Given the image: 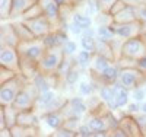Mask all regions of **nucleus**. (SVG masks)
Returning <instances> with one entry per match:
<instances>
[{
    "label": "nucleus",
    "instance_id": "obj_7",
    "mask_svg": "<svg viewBox=\"0 0 146 137\" xmlns=\"http://www.w3.org/2000/svg\"><path fill=\"white\" fill-rule=\"evenodd\" d=\"M146 80V74L142 73L136 66L133 67H123L120 69V77L118 82L127 88L129 91H133L137 86H142V83H145Z\"/></svg>",
    "mask_w": 146,
    "mask_h": 137
},
{
    "label": "nucleus",
    "instance_id": "obj_26",
    "mask_svg": "<svg viewBox=\"0 0 146 137\" xmlns=\"http://www.w3.org/2000/svg\"><path fill=\"white\" fill-rule=\"evenodd\" d=\"M95 54H101L107 58H110L111 61H117L115 58V53L113 50L111 42H107V41H96V50H95Z\"/></svg>",
    "mask_w": 146,
    "mask_h": 137
},
{
    "label": "nucleus",
    "instance_id": "obj_38",
    "mask_svg": "<svg viewBox=\"0 0 146 137\" xmlns=\"http://www.w3.org/2000/svg\"><path fill=\"white\" fill-rule=\"evenodd\" d=\"M131 96L136 102H143L145 98H146V89L143 86H137V88H135L131 91Z\"/></svg>",
    "mask_w": 146,
    "mask_h": 137
},
{
    "label": "nucleus",
    "instance_id": "obj_4",
    "mask_svg": "<svg viewBox=\"0 0 146 137\" xmlns=\"http://www.w3.org/2000/svg\"><path fill=\"white\" fill-rule=\"evenodd\" d=\"M146 56V42L142 38V35L133 36V38L124 40L121 45V57L137 61L139 58Z\"/></svg>",
    "mask_w": 146,
    "mask_h": 137
},
{
    "label": "nucleus",
    "instance_id": "obj_27",
    "mask_svg": "<svg viewBox=\"0 0 146 137\" xmlns=\"http://www.w3.org/2000/svg\"><path fill=\"white\" fill-rule=\"evenodd\" d=\"M12 130V137H29V136H38V127H25L21 124H15Z\"/></svg>",
    "mask_w": 146,
    "mask_h": 137
},
{
    "label": "nucleus",
    "instance_id": "obj_17",
    "mask_svg": "<svg viewBox=\"0 0 146 137\" xmlns=\"http://www.w3.org/2000/svg\"><path fill=\"white\" fill-rule=\"evenodd\" d=\"M98 96L101 98V101L105 104V107L111 111L118 109L115 104V98H114V89L113 85H101L98 88Z\"/></svg>",
    "mask_w": 146,
    "mask_h": 137
},
{
    "label": "nucleus",
    "instance_id": "obj_19",
    "mask_svg": "<svg viewBox=\"0 0 146 137\" xmlns=\"http://www.w3.org/2000/svg\"><path fill=\"white\" fill-rule=\"evenodd\" d=\"M113 89H114V98H115V104L117 108H124L129 105L130 102V92L127 88H124L120 82L113 85Z\"/></svg>",
    "mask_w": 146,
    "mask_h": 137
},
{
    "label": "nucleus",
    "instance_id": "obj_37",
    "mask_svg": "<svg viewBox=\"0 0 146 137\" xmlns=\"http://www.w3.org/2000/svg\"><path fill=\"white\" fill-rule=\"evenodd\" d=\"M51 136H54V137H75V136H78V133L64 127V126H62L60 128L54 130V133H51Z\"/></svg>",
    "mask_w": 146,
    "mask_h": 137
},
{
    "label": "nucleus",
    "instance_id": "obj_20",
    "mask_svg": "<svg viewBox=\"0 0 146 137\" xmlns=\"http://www.w3.org/2000/svg\"><path fill=\"white\" fill-rule=\"evenodd\" d=\"M111 63H115V61H111L110 58L101 56V54H94L92 57V61H91V66H89V70L92 73V76L96 77L98 74H101L104 71L105 67H108Z\"/></svg>",
    "mask_w": 146,
    "mask_h": 137
},
{
    "label": "nucleus",
    "instance_id": "obj_25",
    "mask_svg": "<svg viewBox=\"0 0 146 137\" xmlns=\"http://www.w3.org/2000/svg\"><path fill=\"white\" fill-rule=\"evenodd\" d=\"M12 25H13V28L19 36V40L21 41H31V40H35V36L34 34L29 31V28L27 26L25 23H23L22 21H12Z\"/></svg>",
    "mask_w": 146,
    "mask_h": 137
},
{
    "label": "nucleus",
    "instance_id": "obj_40",
    "mask_svg": "<svg viewBox=\"0 0 146 137\" xmlns=\"http://www.w3.org/2000/svg\"><path fill=\"white\" fill-rule=\"evenodd\" d=\"M136 15H137V21L143 23V26L146 28V3L136 6Z\"/></svg>",
    "mask_w": 146,
    "mask_h": 137
},
{
    "label": "nucleus",
    "instance_id": "obj_31",
    "mask_svg": "<svg viewBox=\"0 0 146 137\" xmlns=\"http://www.w3.org/2000/svg\"><path fill=\"white\" fill-rule=\"evenodd\" d=\"M96 36L94 35H80V47L86 51H91L95 54V50H96Z\"/></svg>",
    "mask_w": 146,
    "mask_h": 137
},
{
    "label": "nucleus",
    "instance_id": "obj_23",
    "mask_svg": "<svg viewBox=\"0 0 146 137\" xmlns=\"http://www.w3.org/2000/svg\"><path fill=\"white\" fill-rule=\"evenodd\" d=\"M57 98L56 92L53 89H47V91H42L38 93V99H36V107L41 108V109H47L50 108V105L53 104V101ZM35 107V108H36Z\"/></svg>",
    "mask_w": 146,
    "mask_h": 137
},
{
    "label": "nucleus",
    "instance_id": "obj_10",
    "mask_svg": "<svg viewBox=\"0 0 146 137\" xmlns=\"http://www.w3.org/2000/svg\"><path fill=\"white\" fill-rule=\"evenodd\" d=\"M113 29L115 32V35L118 36L120 40H129L133 38V36H139L142 35L145 26L143 23L139 21L135 22H127V23H113Z\"/></svg>",
    "mask_w": 146,
    "mask_h": 137
},
{
    "label": "nucleus",
    "instance_id": "obj_49",
    "mask_svg": "<svg viewBox=\"0 0 146 137\" xmlns=\"http://www.w3.org/2000/svg\"><path fill=\"white\" fill-rule=\"evenodd\" d=\"M140 111H142V113H145V114H146V101L140 102Z\"/></svg>",
    "mask_w": 146,
    "mask_h": 137
},
{
    "label": "nucleus",
    "instance_id": "obj_36",
    "mask_svg": "<svg viewBox=\"0 0 146 137\" xmlns=\"http://www.w3.org/2000/svg\"><path fill=\"white\" fill-rule=\"evenodd\" d=\"M63 54L66 56V57H75L76 54H78V44L75 42V41H72V40H69L64 45H63Z\"/></svg>",
    "mask_w": 146,
    "mask_h": 137
},
{
    "label": "nucleus",
    "instance_id": "obj_39",
    "mask_svg": "<svg viewBox=\"0 0 146 137\" xmlns=\"http://www.w3.org/2000/svg\"><path fill=\"white\" fill-rule=\"evenodd\" d=\"M41 15H44L42 13V10H41V7H40V5L38 3H35L25 15H23L21 19H23V18H36V16H41Z\"/></svg>",
    "mask_w": 146,
    "mask_h": 137
},
{
    "label": "nucleus",
    "instance_id": "obj_24",
    "mask_svg": "<svg viewBox=\"0 0 146 137\" xmlns=\"http://www.w3.org/2000/svg\"><path fill=\"white\" fill-rule=\"evenodd\" d=\"M96 40L100 41H107V42H111L113 40L117 38V35L113 29V25H100V26H96Z\"/></svg>",
    "mask_w": 146,
    "mask_h": 137
},
{
    "label": "nucleus",
    "instance_id": "obj_51",
    "mask_svg": "<svg viewBox=\"0 0 146 137\" xmlns=\"http://www.w3.org/2000/svg\"><path fill=\"white\" fill-rule=\"evenodd\" d=\"M143 2H145V3H146V0H143Z\"/></svg>",
    "mask_w": 146,
    "mask_h": 137
},
{
    "label": "nucleus",
    "instance_id": "obj_42",
    "mask_svg": "<svg viewBox=\"0 0 146 137\" xmlns=\"http://www.w3.org/2000/svg\"><path fill=\"white\" fill-rule=\"evenodd\" d=\"M78 136H80V137H94L95 136V133L91 130V127L88 126V122L85 124H80V127L78 128Z\"/></svg>",
    "mask_w": 146,
    "mask_h": 137
},
{
    "label": "nucleus",
    "instance_id": "obj_43",
    "mask_svg": "<svg viewBox=\"0 0 146 137\" xmlns=\"http://www.w3.org/2000/svg\"><path fill=\"white\" fill-rule=\"evenodd\" d=\"M126 6H129L126 2H123V0H117V2L113 5V7L110 9V13H111V15H115V13H118L121 9H124Z\"/></svg>",
    "mask_w": 146,
    "mask_h": 137
},
{
    "label": "nucleus",
    "instance_id": "obj_41",
    "mask_svg": "<svg viewBox=\"0 0 146 137\" xmlns=\"http://www.w3.org/2000/svg\"><path fill=\"white\" fill-rule=\"evenodd\" d=\"M133 115H135V118H136V121H137V124H139V127H140L143 136H146V114L140 111V113L133 114Z\"/></svg>",
    "mask_w": 146,
    "mask_h": 137
},
{
    "label": "nucleus",
    "instance_id": "obj_34",
    "mask_svg": "<svg viewBox=\"0 0 146 137\" xmlns=\"http://www.w3.org/2000/svg\"><path fill=\"white\" fill-rule=\"evenodd\" d=\"M18 74H21V73H18V71H15V70H12V69H9V67L0 66V85H3V83L12 80L13 77H16Z\"/></svg>",
    "mask_w": 146,
    "mask_h": 137
},
{
    "label": "nucleus",
    "instance_id": "obj_32",
    "mask_svg": "<svg viewBox=\"0 0 146 137\" xmlns=\"http://www.w3.org/2000/svg\"><path fill=\"white\" fill-rule=\"evenodd\" d=\"M94 23L96 26H100V25H113L114 19H113V15L110 13L108 10H101L98 15H95Z\"/></svg>",
    "mask_w": 146,
    "mask_h": 137
},
{
    "label": "nucleus",
    "instance_id": "obj_13",
    "mask_svg": "<svg viewBox=\"0 0 146 137\" xmlns=\"http://www.w3.org/2000/svg\"><path fill=\"white\" fill-rule=\"evenodd\" d=\"M118 77H120V66L115 63H111L95 79L96 82H100V86H101V85H114L118 82Z\"/></svg>",
    "mask_w": 146,
    "mask_h": 137
},
{
    "label": "nucleus",
    "instance_id": "obj_33",
    "mask_svg": "<svg viewBox=\"0 0 146 137\" xmlns=\"http://www.w3.org/2000/svg\"><path fill=\"white\" fill-rule=\"evenodd\" d=\"M85 6H86V13H89L91 16L98 15L102 9L100 0H85Z\"/></svg>",
    "mask_w": 146,
    "mask_h": 137
},
{
    "label": "nucleus",
    "instance_id": "obj_22",
    "mask_svg": "<svg viewBox=\"0 0 146 137\" xmlns=\"http://www.w3.org/2000/svg\"><path fill=\"white\" fill-rule=\"evenodd\" d=\"M70 21L73 23H76L78 26H80L83 31L85 29H88L91 28L92 25H94V19L89 13H85V12H79V10H73V13H72V18Z\"/></svg>",
    "mask_w": 146,
    "mask_h": 137
},
{
    "label": "nucleus",
    "instance_id": "obj_45",
    "mask_svg": "<svg viewBox=\"0 0 146 137\" xmlns=\"http://www.w3.org/2000/svg\"><path fill=\"white\" fill-rule=\"evenodd\" d=\"M136 67H137L142 73L146 74V56L142 57V58H139V60L136 61Z\"/></svg>",
    "mask_w": 146,
    "mask_h": 137
},
{
    "label": "nucleus",
    "instance_id": "obj_2",
    "mask_svg": "<svg viewBox=\"0 0 146 137\" xmlns=\"http://www.w3.org/2000/svg\"><path fill=\"white\" fill-rule=\"evenodd\" d=\"M64 58L63 50L62 48H50L47 50L42 58L40 60L38 67L40 71L44 74H56L58 71V67L62 64V61Z\"/></svg>",
    "mask_w": 146,
    "mask_h": 137
},
{
    "label": "nucleus",
    "instance_id": "obj_35",
    "mask_svg": "<svg viewBox=\"0 0 146 137\" xmlns=\"http://www.w3.org/2000/svg\"><path fill=\"white\" fill-rule=\"evenodd\" d=\"M10 10H12V0H0V16H2V21H6L10 18Z\"/></svg>",
    "mask_w": 146,
    "mask_h": 137
},
{
    "label": "nucleus",
    "instance_id": "obj_12",
    "mask_svg": "<svg viewBox=\"0 0 146 137\" xmlns=\"http://www.w3.org/2000/svg\"><path fill=\"white\" fill-rule=\"evenodd\" d=\"M120 127L127 134V137H143V133L133 114H124L120 117Z\"/></svg>",
    "mask_w": 146,
    "mask_h": 137
},
{
    "label": "nucleus",
    "instance_id": "obj_3",
    "mask_svg": "<svg viewBox=\"0 0 146 137\" xmlns=\"http://www.w3.org/2000/svg\"><path fill=\"white\" fill-rule=\"evenodd\" d=\"M38 93H40L38 89H36L35 85L29 80L21 89V92L18 93L15 102H13V108H16L18 111L35 108L36 107V99H38Z\"/></svg>",
    "mask_w": 146,
    "mask_h": 137
},
{
    "label": "nucleus",
    "instance_id": "obj_29",
    "mask_svg": "<svg viewBox=\"0 0 146 137\" xmlns=\"http://www.w3.org/2000/svg\"><path fill=\"white\" fill-rule=\"evenodd\" d=\"M92 57H94V53L91 51H86V50H80V51H78V54L75 56V61L76 64L80 67V69H89L91 66V61H92Z\"/></svg>",
    "mask_w": 146,
    "mask_h": 137
},
{
    "label": "nucleus",
    "instance_id": "obj_16",
    "mask_svg": "<svg viewBox=\"0 0 146 137\" xmlns=\"http://www.w3.org/2000/svg\"><path fill=\"white\" fill-rule=\"evenodd\" d=\"M36 3V0H12V10L9 19L22 18Z\"/></svg>",
    "mask_w": 146,
    "mask_h": 137
},
{
    "label": "nucleus",
    "instance_id": "obj_5",
    "mask_svg": "<svg viewBox=\"0 0 146 137\" xmlns=\"http://www.w3.org/2000/svg\"><path fill=\"white\" fill-rule=\"evenodd\" d=\"M18 51L21 57H25L29 60H34L36 63H40V60L47 51V47L42 40L35 38L31 41H21L18 45Z\"/></svg>",
    "mask_w": 146,
    "mask_h": 137
},
{
    "label": "nucleus",
    "instance_id": "obj_14",
    "mask_svg": "<svg viewBox=\"0 0 146 137\" xmlns=\"http://www.w3.org/2000/svg\"><path fill=\"white\" fill-rule=\"evenodd\" d=\"M41 121H44V124L48 127V128H51L53 131L60 128L64 124L66 121V117L63 115V113L60 109H56V111H47V113H44L41 115Z\"/></svg>",
    "mask_w": 146,
    "mask_h": 137
},
{
    "label": "nucleus",
    "instance_id": "obj_15",
    "mask_svg": "<svg viewBox=\"0 0 146 137\" xmlns=\"http://www.w3.org/2000/svg\"><path fill=\"white\" fill-rule=\"evenodd\" d=\"M0 34H2V44L18 48L21 40H19V36H18V34L13 28V25H12V22L10 23H7V22L2 23V31H0Z\"/></svg>",
    "mask_w": 146,
    "mask_h": 137
},
{
    "label": "nucleus",
    "instance_id": "obj_9",
    "mask_svg": "<svg viewBox=\"0 0 146 137\" xmlns=\"http://www.w3.org/2000/svg\"><path fill=\"white\" fill-rule=\"evenodd\" d=\"M0 66L9 67L21 73V56L16 47L2 44V48H0Z\"/></svg>",
    "mask_w": 146,
    "mask_h": 137
},
{
    "label": "nucleus",
    "instance_id": "obj_6",
    "mask_svg": "<svg viewBox=\"0 0 146 137\" xmlns=\"http://www.w3.org/2000/svg\"><path fill=\"white\" fill-rule=\"evenodd\" d=\"M21 21L29 28V31L34 34L35 38H40V40H42L44 36H47L54 29L50 19H48L47 16H44V15L36 16V18H23Z\"/></svg>",
    "mask_w": 146,
    "mask_h": 137
},
{
    "label": "nucleus",
    "instance_id": "obj_18",
    "mask_svg": "<svg viewBox=\"0 0 146 137\" xmlns=\"http://www.w3.org/2000/svg\"><path fill=\"white\" fill-rule=\"evenodd\" d=\"M40 117L38 114L35 113V108L32 109H23L18 113V122L21 126H25V127H38L40 124Z\"/></svg>",
    "mask_w": 146,
    "mask_h": 137
},
{
    "label": "nucleus",
    "instance_id": "obj_28",
    "mask_svg": "<svg viewBox=\"0 0 146 137\" xmlns=\"http://www.w3.org/2000/svg\"><path fill=\"white\" fill-rule=\"evenodd\" d=\"M83 69H80L78 64H76V61L73 63V66L66 71V74L63 76V80H64V83L66 85H69V86H73L75 83H78V80H79V77H80V71H82Z\"/></svg>",
    "mask_w": 146,
    "mask_h": 137
},
{
    "label": "nucleus",
    "instance_id": "obj_44",
    "mask_svg": "<svg viewBox=\"0 0 146 137\" xmlns=\"http://www.w3.org/2000/svg\"><path fill=\"white\" fill-rule=\"evenodd\" d=\"M137 113H140V102H133V104H130L129 102V105H127V114H137Z\"/></svg>",
    "mask_w": 146,
    "mask_h": 137
},
{
    "label": "nucleus",
    "instance_id": "obj_47",
    "mask_svg": "<svg viewBox=\"0 0 146 137\" xmlns=\"http://www.w3.org/2000/svg\"><path fill=\"white\" fill-rule=\"evenodd\" d=\"M123 2H126L129 6H139V5H143L145 2H143V0H123Z\"/></svg>",
    "mask_w": 146,
    "mask_h": 137
},
{
    "label": "nucleus",
    "instance_id": "obj_50",
    "mask_svg": "<svg viewBox=\"0 0 146 137\" xmlns=\"http://www.w3.org/2000/svg\"><path fill=\"white\" fill-rule=\"evenodd\" d=\"M143 88L146 89V80H145V83H143Z\"/></svg>",
    "mask_w": 146,
    "mask_h": 137
},
{
    "label": "nucleus",
    "instance_id": "obj_48",
    "mask_svg": "<svg viewBox=\"0 0 146 137\" xmlns=\"http://www.w3.org/2000/svg\"><path fill=\"white\" fill-rule=\"evenodd\" d=\"M73 2V0H57V3L60 5V6H64V5H70Z\"/></svg>",
    "mask_w": 146,
    "mask_h": 137
},
{
    "label": "nucleus",
    "instance_id": "obj_46",
    "mask_svg": "<svg viewBox=\"0 0 146 137\" xmlns=\"http://www.w3.org/2000/svg\"><path fill=\"white\" fill-rule=\"evenodd\" d=\"M100 2H101V6H102V9L110 12V9L113 7V5L117 2V0H100Z\"/></svg>",
    "mask_w": 146,
    "mask_h": 137
},
{
    "label": "nucleus",
    "instance_id": "obj_30",
    "mask_svg": "<svg viewBox=\"0 0 146 137\" xmlns=\"http://www.w3.org/2000/svg\"><path fill=\"white\" fill-rule=\"evenodd\" d=\"M98 88H100V86L96 85V82L82 80V82H79L78 91H79L80 96H91V95H94L96 91H98Z\"/></svg>",
    "mask_w": 146,
    "mask_h": 137
},
{
    "label": "nucleus",
    "instance_id": "obj_11",
    "mask_svg": "<svg viewBox=\"0 0 146 137\" xmlns=\"http://www.w3.org/2000/svg\"><path fill=\"white\" fill-rule=\"evenodd\" d=\"M42 41H44L47 50H50V48H63V45L69 41V36H67L64 29L57 28V29H53L47 36H44Z\"/></svg>",
    "mask_w": 146,
    "mask_h": 137
},
{
    "label": "nucleus",
    "instance_id": "obj_8",
    "mask_svg": "<svg viewBox=\"0 0 146 137\" xmlns=\"http://www.w3.org/2000/svg\"><path fill=\"white\" fill-rule=\"evenodd\" d=\"M36 3L40 5L44 16L50 19L54 29L62 28V6L57 3V0H36Z\"/></svg>",
    "mask_w": 146,
    "mask_h": 137
},
{
    "label": "nucleus",
    "instance_id": "obj_21",
    "mask_svg": "<svg viewBox=\"0 0 146 137\" xmlns=\"http://www.w3.org/2000/svg\"><path fill=\"white\" fill-rule=\"evenodd\" d=\"M113 19L115 23H127V22H135L137 21L136 15V7L135 6H126L124 9H121L118 13L113 15Z\"/></svg>",
    "mask_w": 146,
    "mask_h": 137
},
{
    "label": "nucleus",
    "instance_id": "obj_1",
    "mask_svg": "<svg viewBox=\"0 0 146 137\" xmlns=\"http://www.w3.org/2000/svg\"><path fill=\"white\" fill-rule=\"evenodd\" d=\"M29 80L27 77H23L22 74H18L16 77H13L12 80L0 85V105L7 107V105H13L15 99L18 96V93L21 92V89L28 83Z\"/></svg>",
    "mask_w": 146,
    "mask_h": 137
}]
</instances>
